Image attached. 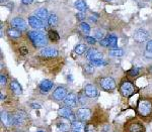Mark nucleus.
<instances>
[{
    "label": "nucleus",
    "mask_w": 152,
    "mask_h": 132,
    "mask_svg": "<svg viewBox=\"0 0 152 132\" xmlns=\"http://www.w3.org/2000/svg\"><path fill=\"white\" fill-rule=\"evenodd\" d=\"M28 36L36 48H45L48 45V38L43 31L35 29L28 32Z\"/></svg>",
    "instance_id": "nucleus-1"
},
{
    "label": "nucleus",
    "mask_w": 152,
    "mask_h": 132,
    "mask_svg": "<svg viewBox=\"0 0 152 132\" xmlns=\"http://www.w3.org/2000/svg\"><path fill=\"white\" fill-rule=\"evenodd\" d=\"M137 109H138V113L141 116L143 117L149 116V115L152 114V102L149 101V100L142 99L139 101Z\"/></svg>",
    "instance_id": "nucleus-2"
},
{
    "label": "nucleus",
    "mask_w": 152,
    "mask_h": 132,
    "mask_svg": "<svg viewBox=\"0 0 152 132\" xmlns=\"http://www.w3.org/2000/svg\"><path fill=\"white\" fill-rule=\"evenodd\" d=\"M135 90H136V88H135L134 84L128 80L123 81L121 86H120V92L124 97H130L131 95H133Z\"/></svg>",
    "instance_id": "nucleus-3"
},
{
    "label": "nucleus",
    "mask_w": 152,
    "mask_h": 132,
    "mask_svg": "<svg viewBox=\"0 0 152 132\" xmlns=\"http://www.w3.org/2000/svg\"><path fill=\"white\" fill-rule=\"evenodd\" d=\"M99 85L104 91H113L116 89V81L111 77H104L99 80Z\"/></svg>",
    "instance_id": "nucleus-4"
},
{
    "label": "nucleus",
    "mask_w": 152,
    "mask_h": 132,
    "mask_svg": "<svg viewBox=\"0 0 152 132\" xmlns=\"http://www.w3.org/2000/svg\"><path fill=\"white\" fill-rule=\"evenodd\" d=\"M76 117L81 122H87L91 118V111L88 108H79L76 112Z\"/></svg>",
    "instance_id": "nucleus-5"
},
{
    "label": "nucleus",
    "mask_w": 152,
    "mask_h": 132,
    "mask_svg": "<svg viewBox=\"0 0 152 132\" xmlns=\"http://www.w3.org/2000/svg\"><path fill=\"white\" fill-rule=\"evenodd\" d=\"M58 115L65 119H69L71 122L75 120V116L70 107H62V108H60L58 110Z\"/></svg>",
    "instance_id": "nucleus-6"
},
{
    "label": "nucleus",
    "mask_w": 152,
    "mask_h": 132,
    "mask_svg": "<svg viewBox=\"0 0 152 132\" xmlns=\"http://www.w3.org/2000/svg\"><path fill=\"white\" fill-rule=\"evenodd\" d=\"M77 100H78V97L75 93H69V94L66 95L65 99L63 100V101H64V103L67 107L75 108V107L77 106Z\"/></svg>",
    "instance_id": "nucleus-7"
},
{
    "label": "nucleus",
    "mask_w": 152,
    "mask_h": 132,
    "mask_svg": "<svg viewBox=\"0 0 152 132\" xmlns=\"http://www.w3.org/2000/svg\"><path fill=\"white\" fill-rule=\"evenodd\" d=\"M28 24L34 29H42L43 27H45V22L36 15L29 16L28 17Z\"/></svg>",
    "instance_id": "nucleus-8"
},
{
    "label": "nucleus",
    "mask_w": 152,
    "mask_h": 132,
    "mask_svg": "<svg viewBox=\"0 0 152 132\" xmlns=\"http://www.w3.org/2000/svg\"><path fill=\"white\" fill-rule=\"evenodd\" d=\"M104 55L102 53L99 52L96 48H89L86 52V58L89 62L91 61H96V60H102Z\"/></svg>",
    "instance_id": "nucleus-9"
},
{
    "label": "nucleus",
    "mask_w": 152,
    "mask_h": 132,
    "mask_svg": "<svg viewBox=\"0 0 152 132\" xmlns=\"http://www.w3.org/2000/svg\"><path fill=\"white\" fill-rule=\"evenodd\" d=\"M11 25H12V27H13V28H16V29H18V30H20V31L26 30V28H28L26 22L21 17H14L11 20Z\"/></svg>",
    "instance_id": "nucleus-10"
},
{
    "label": "nucleus",
    "mask_w": 152,
    "mask_h": 132,
    "mask_svg": "<svg viewBox=\"0 0 152 132\" xmlns=\"http://www.w3.org/2000/svg\"><path fill=\"white\" fill-rule=\"evenodd\" d=\"M134 40L137 41V43H144L148 40V32L145 30V29H142V28H139L135 31L134 33Z\"/></svg>",
    "instance_id": "nucleus-11"
},
{
    "label": "nucleus",
    "mask_w": 152,
    "mask_h": 132,
    "mask_svg": "<svg viewBox=\"0 0 152 132\" xmlns=\"http://www.w3.org/2000/svg\"><path fill=\"white\" fill-rule=\"evenodd\" d=\"M66 95H67V90L64 87H57L56 90L53 92L52 98L56 101H61V100H64Z\"/></svg>",
    "instance_id": "nucleus-12"
},
{
    "label": "nucleus",
    "mask_w": 152,
    "mask_h": 132,
    "mask_svg": "<svg viewBox=\"0 0 152 132\" xmlns=\"http://www.w3.org/2000/svg\"><path fill=\"white\" fill-rule=\"evenodd\" d=\"M53 86H54V83L52 81L50 80H44L42 81L39 85V89H40V92L43 93V94H47L53 89Z\"/></svg>",
    "instance_id": "nucleus-13"
},
{
    "label": "nucleus",
    "mask_w": 152,
    "mask_h": 132,
    "mask_svg": "<svg viewBox=\"0 0 152 132\" xmlns=\"http://www.w3.org/2000/svg\"><path fill=\"white\" fill-rule=\"evenodd\" d=\"M84 94L89 98H95L99 96V90L94 85L91 84H87L84 87Z\"/></svg>",
    "instance_id": "nucleus-14"
},
{
    "label": "nucleus",
    "mask_w": 152,
    "mask_h": 132,
    "mask_svg": "<svg viewBox=\"0 0 152 132\" xmlns=\"http://www.w3.org/2000/svg\"><path fill=\"white\" fill-rule=\"evenodd\" d=\"M41 55L45 58H56L58 57L59 53L56 48H43V50H41Z\"/></svg>",
    "instance_id": "nucleus-15"
},
{
    "label": "nucleus",
    "mask_w": 152,
    "mask_h": 132,
    "mask_svg": "<svg viewBox=\"0 0 152 132\" xmlns=\"http://www.w3.org/2000/svg\"><path fill=\"white\" fill-rule=\"evenodd\" d=\"M71 132H85V127L83 122L74 120L71 123Z\"/></svg>",
    "instance_id": "nucleus-16"
},
{
    "label": "nucleus",
    "mask_w": 152,
    "mask_h": 132,
    "mask_svg": "<svg viewBox=\"0 0 152 132\" xmlns=\"http://www.w3.org/2000/svg\"><path fill=\"white\" fill-rule=\"evenodd\" d=\"M9 87H10V90L13 94L15 95H21L23 94V88H21L20 84L16 81H11L10 84H9Z\"/></svg>",
    "instance_id": "nucleus-17"
},
{
    "label": "nucleus",
    "mask_w": 152,
    "mask_h": 132,
    "mask_svg": "<svg viewBox=\"0 0 152 132\" xmlns=\"http://www.w3.org/2000/svg\"><path fill=\"white\" fill-rule=\"evenodd\" d=\"M36 16H38L39 18H41L43 21L48 20L49 14H48V10L46 8H39L38 10L35 11Z\"/></svg>",
    "instance_id": "nucleus-18"
},
{
    "label": "nucleus",
    "mask_w": 152,
    "mask_h": 132,
    "mask_svg": "<svg viewBox=\"0 0 152 132\" xmlns=\"http://www.w3.org/2000/svg\"><path fill=\"white\" fill-rule=\"evenodd\" d=\"M74 5L76 7V9H77L79 12H85L87 9L86 2H85L84 0H77V1L74 3Z\"/></svg>",
    "instance_id": "nucleus-19"
},
{
    "label": "nucleus",
    "mask_w": 152,
    "mask_h": 132,
    "mask_svg": "<svg viewBox=\"0 0 152 132\" xmlns=\"http://www.w3.org/2000/svg\"><path fill=\"white\" fill-rule=\"evenodd\" d=\"M129 131L130 132H143L144 131V127L140 123H132L129 127Z\"/></svg>",
    "instance_id": "nucleus-20"
},
{
    "label": "nucleus",
    "mask_w": 152,
    "mask_h": 132,
    "mask_svg": "<svg viewBox=\"0 0 152 132\" xmlns=\"http://www.w3.org/2000/svg\"><path fill=\"white\" fill-rule=\"evenodd\" d=\"M7 35L12 38H18L21 36V31L18 30V29H16V28L12 27V28H9L8 30H7Z\"/></svg>",
    "instance_id": "nucleus-21"
},
{
    "label": "nucleus",
    "mask_w": 152,
    "mask_h": 132,
    "mask_svg": "<svg viewBox=\"0 0 152 132\" xmlns=\"http://www.w3.org/2000/svg\"><path fill=\"white\" fill-rule=\"evenodd\" d=\"M47 22H48L49 25L56 26V25H57V23H58V16L56 15L55 13H51L50 15H49V17H48Z\"/></svg>",
    "instance_id": "nucleus-22"
},
{
    "label": "nucleus",
    "mask_w": 152,
    "mask_h": 132,
    "mask_svg": "<svg viewBox=\"0 0 152 132\" xmlns=\"http://www.w3.org/2000/svg\"><path fill=\"white\" fill-rule=\"evenodd\" d=\"M48 36H49V38H50V40H52V41H58L59 40H60V35H59V33L56 30H53V29L49 30Z\"/></svg>",
    "instance_id": "nucleus-23"
},
{
    "label": "nucleus",
    "mask_w": 152,
    "mask_h": 132,
    "mask_svg": "<svg viewBox=\"0 0 152 132\" xmlns=\"http://www.w3.org/2000/svg\"><path fill=\"white\" fill-rule=\"evenodd\" d=\"M1 121L5 126L10 125V118H9V114L4 111H1Z\"/></svg>",
    "instance_id": "nucleus-24"
},
{
    "label": "nucleus",
    "mask_w": 152,
    "mask_h": 132,
    "mask_svg": "<svg viewBox=\"0 0 152 132\" xmlns=\"http://www.w3.org/2000/svg\"><path fill=\"white\" fill-rule=\"evenodd\" d=\"M74 52L77 53V55H79V56L83 55L84 53L87 52V48H86V45H77L75 46Z\"/></svg>",
    "instance_id": "nucleus-25"
},
{
    "label": "nucleus",
    "mask_w": 152,
    "mask_h": 132,
    "mask_svg": "<svg viewBox=\"0 0 152 132\" xmlns=\"http://www.w3.org/2000/svg\"><path fill=\"white\" fill-rule=\"evenodd\" d=\"M124 55V50L122 48H114L110 52V56L112 57H115V58H119V57H122Z\"/></svg>",
    "instance_id": "nucleus-26"
},
{
    "label": "nucleus",
    "mask_w": 152,
    "mask_h": 132,
    "mask_svg": "<svg viewBox=\"0 0 152 132\" xmlns=\"http://www.w3.org/2000/svg\"><path fill=\"white\" fill-rule=\"evenodd\" d=\"M57 129L59 132H67L70 129V126L68 124L64 123V122H61L57 125Z\"/></svg>",
    "instance_id": "nucleus-27"
},
{
    "label": "nucleus",
    "mask_w": 152,
    "mask_h": 132,
    "mask_svg": "<svg viewBox=\"0 0 152 132\" xmlns=\"http://www.w3.org/2000/svg\"><path fill=\"white\" fill-rule=\"evenodd\" d=\"M105 65H107V62L104 60H96L90 62V66H92V67H102V66H105Z\"/></svg>",
    "instance_id": "nucleus-28"
},
{
    "label": "nucleus",
    "mask_w": 152,
    "mask_h": 132,
    "mask_svg": "<svg viewBox=\"0 0 152 132\" xmlns=\"http://www.w3.org/2000/svg\"><path fill=\"white\" fill-rule=\"evenodd\" d=\"M80 29L83 31L84 33H89L90 32V26L89 24L84 22V21H81V23H80Z\"/></svg>",
    "instance_id": "nucleus-29"
},
{
    "label": "nucleus",
    "mask_w": 152,
    "mask_h": 132,
    "mask_svg": "<svg viewBox=\"0 0 152 132\" xmlns=\"http://www.w3.org/2000/svg\"><path fill=\"white\" fill-rule=\"evenodd\" d=\"M107 38H109L110 46H111V48H116L117 43H118L117 36H115V35H109V36H107Z\"/></svg>",
    "instance_id": "nucleus-30"
},
{
    "label": "nucleus",
    "mask_w": 152,
    "mask_h": 132,
    "mask_svg": "<svg viewBox=\"0 0 152 132\" xmlns=\"http://www.w3.org/2000/svg\"><path fill=\"white\" fill-rule=\"evenodd\" d=\"M140 71H141L140 68L134 67V68H132V69L129 71V72H128V74H129L130 76H132V77H136L137 75H139V74H140Z\"/></svg>",
    "instance_id": "nucleus-31"
},
{
    "label": "nucleus",
    "mask_w": 152,
    "mask_h": 132,
    "mask_svg": "<svg viewBox=\"0 0 152 132\" xmlns=\"http://www.w3.org/2000/svg\"><path fill=\"white\" fill-rule=\"evenodd\" d=\"M94 38H95L96 40H102V38H104V32H102L100 29H96V30H94Z\"/></svg>",
    "instance_id": "nucleus-32"
},
{
    "label": "nucleus",
    "mask_w": 152,
    "mask_h": 132,
    "mask_svg": "<svg viewBox=\"0 0 152 132\" xmlns=\"http://www.w3.org/2000/svg\"><path fill=\"white\" fill-rule=\"evenodd\" d=\"M99 45L102 46H104V48H107V46H110V43H109V38H102V40L99 41Z\"/></svg>",
    "instance_id": "nucleus-33"
},
{
    "label": "nucleus",
    "mask_w": 152,
    "mask_h": 132,
    "mask_svg": "<svg viewBox=\"0 0 152 132\" xmlns=\"http://www.w3.org/2000/svg\"><path fill=\"white\" fill-rule=\"evenodd\" d=\"M85 40H86L89 45H94V43H96V38H94V36H86V38H85Z\"/></svg>",
    "instance_id": "nucleus-34"
},
{
    "label": "nucleus",
    "mask_w": 152,
    "mask_h": 132,
    "mask_svg": "<svg viewBox=\"0 0 152 132\" xmlns=\"http://www.w3.org/2000/svg\"><path fill=\"white\" fill-rule=\"evenodd\" d=\"M6 83H7V77L4 74H1L0 75V84H1V86L6 85Z\"/></svg>",
    "instance_id": "nucleus-35"
},
{
    "label": "nucleus",
    "mask_w": 152,
    "mask_h": 132,
    "mask_svg": "<svg viewBox=\"0 0 152 132\" xmlns=\"http://www.w3.org/2000/svg\"><path fill=\"white\" fill-rule=\"evenodd\" d=\"M76 17H77L79 20H84L85 19V13L84 12H79V13H77L76 14Z\"/></svg>",
    "instance_id": "nucleus-36"
},
{
    "label": "nucleus",
    "mask_w": 152,
    "mask_h": 132,
    "mask_svg": "<svg viewBox=\"0 0 152 132\" xmlns=\"http://www.w3.org/2000/svg\"><path fill=\"white\" fill-rule=\"evenodd\" d=\"M19 53H20V55H23V56H26L28 53V50L26 48H19Z\"/></svg>",
    "instance_id": "nucleus-37"
},
{
    "label": "nucleus",
    "mask_w": 152,
    "mask_h": 132,
    "mask_svg": "<svg viewBox=\"0 0 152 132\" xmlns=\"http://www.w3.org/2000/svg\"><path fill=\"white\" fill-rule=\"evenodd\" d=\"M146 50L152 53V40L147 41V43H146Z\"/></svg>",
    "instance_id": "nucleus-38"
},
{
    "label": "nucleus",
    "mask_w": 152,
    "mask_h": 132,
    "mask_svg": "<svg viewBox=\"0 0 152 132\" xmlns=\"http://www.w3.org/2000/svg\"><path fill=\"white\" fill-rule=\"evenodd\" d=\"M144 57L147 58H152V53L146 50L145 53H144Z\"/></svg>",
    "instance_id": "nucleus-39"
},
{
    "label": "nucleus",
    "mask_w": 152,
    "mask_h": 132,
    "mask_svg": "<svg viewBox=\"0 0 152 132\" xmlns=\"http://www.w3.org/2000/svg\"><path fill=\"white\" fill-rule=\"evenodd\" d=\"M34 2V0H21V3L24 4V5H29Z\"/></svg>",
    "instance_id": "nucleus-40"
},
{
    "label": "nucleus",
    "mask_w": 152,
    "mask_h": 132,
    "mask_svg": "<svg viewBox=\"0 0 152 132\" xmlns=\"http://www.w3.org/2000/svg\"><path fill=\"white\" fill-rule=\"evenodd\" d=\"M31 108H34V109H40L42 106H41L40 104H37V103H31Z\"/></svg>",
    "instance_id": "nucleus-41"
},
{
    "label": "nucleus",
    "mask_w": 152,
    "mask_h": 132,
    "mask_svg": "<svg viewBox=\"0 0 152 132\" xmlns=\"http://www.w3.org/2000/svg\"><path fill=\"white\" fill-rule=\"evenodd\" d=\"M85 71H86V72H88V73H92L94 72V67H92V66H87L86 68H85Z\"/></svg>",
    "instance_id": "nucleus-42"
},
{
    "label": "nucleus",
    "mask_w": 152,
    "mask_h": 132,
    "mask_svg": "<svg viewBox=\"0 0 152 132\" xmlns=\"http://www.w3.org/2000/svg\"><path fill=\"white\" fill-rule=\"evenodd\" d=\"M7 2V0H1V4H3V3H6Z\"/></svg>",
    "instance_id": "nucleus-43"
},
{
    "label": "nucleus",
    "mask_w": 152,
    "mask_h": 132,
    "mask_svg": "<svg viewBox=\"0 0 152 132\" xmlns=\"http://www.w3.org/2000/svg\"><path fill=\"white\" fill-rule=\"evenodd\" d=\"M0 96H1V100L5 99V98H4V96H3V94H1V95H0Z\"/></svg>",
    "instance_id": "nucleus-44"
},
{
    "label": "nucleus",
    "mask_w": 152,
    "mask_h": 132,
    "mask_svg": "<svg viewBox=\"0 0 152 132\" xmlns=\"http://www.w3.org/2000/svg\"><path fill=\"white\" fill-rule=\"evenodd\" d=\"M37 132H45V131H43V130H39V131H37Z\"/></svg>",
    "instance_id": "nucleus-45"
},
{
    "label": "nucleus",
    "mask_w": 152,
    "mask_h": 132,
    "mask_svg": "<svg viewBox=\"0 0 152 132\" xmlns=\"http://www.w3.org/2000/svg\"><path fill=\"white\" fill-rule=\"evenodd\" d=\"M107 1H110V0H107Z\"/></svg>",
    "instance_id": "nucleus-46"
}]
</instances>
